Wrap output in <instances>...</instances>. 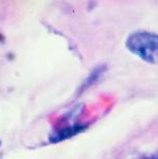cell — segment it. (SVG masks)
<instances>
[{"label":"cell","mask_w":158,"mask_h":159,"mask_svg":"<svg viewBox=\"0 0 158 159\" xmlns=\"http://www.w3.org/2000/svg\"><path fill=\"white\" fill-rule=\"evenodd\" d=\"M129 52L150 64H158V35L147 31L132 33L126 39Z\"/></svg>","instance_id":"6da1fadb"}]
</instances>
